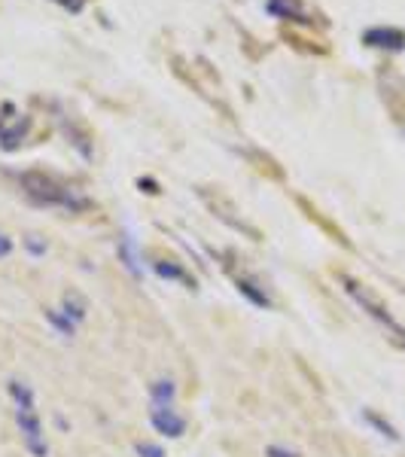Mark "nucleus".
Listing matches in <instances>:
<instances>
[{"label": "nucleus", "instance_id": "1", "mask_svg": "<svg viewBox=\"0 0 405 457\" xmlns=\"http://www.w3.org/2000/svg\"><path fill=\"white\" fill-rule=\"evenodd\" d=\"M19 187L25 198L37 208H58V211H68V213H79L92 208V198L83 195L79 189H73L70 183H64L62 177L49 174V171H21L19 174Z\"/></svg>", "mask_w": 405, "mask_h": 457}, {"label": "nucleus", "instance_id": "2", "mask_svg": "<svg viewBox=\"0 0 405 457\" xmlns=\"http://www.w3.org/2000/svg\"><path fill=\"white\" fill-rule=\"evenodd\" d=\"M10 396H12V415H16L19 436L25 442V448L31 452V457H49V439L43 430L40 411L34 403V390L21 381H10Z\"/></svg>", "mask_w": 405, "mask_h": 457}, {"label": "nucleus", "instance_id": "3", "mask_svg": "<svg viewBox=\"0 0 405 457\" xmlns=\"http://www.w3.org/2000/svg\"><path fill=\"white\" fill-rule=\"evenodd\" d=\"M342 284H344V290H348V293H351V296H353V299H357V302H360V305H363V308H366V312H369V314L375 317V320H381V323H384V327H390V329H393V333H396V336H402V338H405V333H402V327H400V323H396V320H393V317H390V312H387V308H384V305H381V299H378V296H375V293L369 290V287L357 284V281H353V278H348V275H342Z\"/></svg>", "mask_w": 405, "mask_h": 457}, {"label": "nucleus", "instance_id": "4", "mask_svg": "<svg viewBox=\"0 0 405 457\" xmlns=\"http://www.w3.org/2000/svg\"><path fill=\"white\" fill-rule=\"evenodd\" d=\"M198 195L204 198V204L213 211V217L217 220H223L226 226L229 228H235V232H244V235H250L253 241H260L262 235H260V228H253L250 223H244V220L238 217V211L232 208V202H226L223 195H213V193H208V189H198Z\"/></svg>", "mask_w": 405, "mask_h": 457}, {"label": "nucleus", "instance_id": "5", "mask_svg": "<svg viewBox=\"0 0 405 457\" xmlns=\"http://www.w3.org/2000/svg\"><path fill=\"white\" fill-rule=\"evenodd\" d=\"M150 424L156 427V433L168 439H180L186 433V418L174 409V405H153L150 409Z\"/></svg>", "mask_w": 405, "mask_h": 457}, {"label": "nucleus", "instance_id": "6", "mask_svg": "<svg viewBox=\"0 0 405 457\" xmlns=\"http://www.w3.org/2000/svg\"><path fill=\"white\" fill-rule=\"evenodd\" d=\"M363 43L372 49H387V53H402L405 49V31L402 28H369V31H363Z\"/></svg>", "mask_w": 405, "mask_h": 457}, {"label": "nucleus", "instance_id": "7", "mask_svg": "<svg viewBox=\"0 0 405 457\" xmlns=\"http://www.w3.org/2000/svg\"><path fill=\"white\" fill-rule=\"evenodd\" d=\"M232 281L235 287H238V293L244 296L250 305H256V308H271V296L265 293V287L256 281V278H250V275H232Z\"/></svg>", "mask_w": 405, "mask_h": 457}, {"label": "nucleus", "instance_id": "8", "mask_svg": "<svg viewBox=\"0 0 405 457\" xmlns=\"http://www.w3.org/2000/svg\"><path fill=\"white\" fill-rule=\"evenodd\" d=\"M120 262L125 265V269H128L131 278H141L144 275V256H141V250H137L135 235H128V232H125L122 238H120Z\"/></svg>", "mask_w": 405, "mask_h": 457}, {"label": "nucleus", "instance_id": "9", "mask_svg": "<svg viewBox=\"0 0 405 457\" xmlns=\"http://www.w3.org/2000/svg\"><path fill=\"white\" fill-rule=\"evenodd\" d=\"M153 271H156L159 278H165V281L186 284L189 290H193V287H195V278L189 275V271L183 269L180 262H174V260H156V262H153Z\"/></svg>", "mask_w": 405, "mask_h": 457}, {"label": "nucleus", "instance_id": "10", "mask_svg": "<svg viewBox=\"0 0 405 457\" xmlns=\"http://www.w3.org/2000/svg\"><path fill=\"white\" fill-rule=\"evenodd\" d=\"M62 312L68 314L73 323H83L86 314H88V302L79 296L77 290H70V293H64V296H62Z\"/></svg>", "mask_w": 405, "mask_h": 457}, {"label": "nucleus", "instance_id": "11", "mask_svg": "<svg viewBox=\"0 0 405 457\" xmlns=\"http://www.w3.org/2000/svg\"><path fill=\"white\" fill-rule=\"evenodd\" d=\"M177 385L171 378H159L156 385H150V403L153 405H174Z\"/></svg>", "mask_w": 405, "mask_h": 457}, {"label": "nucleus", "instance_id": "12", "mask_svg": "<svg viewBox=\"0 0 405 457\" xmlns=\"http://www.w3.org/2000/svg\"><path fill=\"white\" fill-rule=\"evenodd\" d=\"M265 10L271 12V16H277V19H296V21H305V16H302V10L293 0H269L265 4Z\"/></svg>", "mask_w": 405, "mask_h": 457}, {"label": "nucleus", "instance_id": "13", "mask_svg": "<svg viewBox=\"0 0 405 457\" xmlns=\"http://www.w3.org/2000/svg\"><path fill=\"white\" fill-rule=\"evenodd\" d=\"M46 320L53 323V327H55L64 338H70L73 333H77V323H73L70 317L62 312V308H46Z\"/></svg>", "mask_w": 405, "mask_h": 457}, {"label": "nucleus", "instance_id": "14", "mask_svg": "<svg viewBox=\"0 0 405 457\" xmlns=\"http://www.w3.org/2000/svg\"><path fill=\"white\" fill-rule=\"evenodd\" d=\"M137 454L141 457H165V448L156 445V442H137Z\"/></svg>", "mask_w": 405, "mask_h": 457}, {"label": "nucleus", "instance_id": "15", "mask_svg": "<svg viewBox=\"0 0 405 457\" xmlns=\"http://www.w3.org/2000/svg\"><path fill=\"white\" fill-rule=\"evenodd\" d=\"M25 245H28V250H31V256H43V253H46V241H40V235H28Z\"/></svg>", "mask_w": 405, "mask_h": 457}, {"label": "nucleus", "instance_id": "16", "mask_svg": "<svg viewBox=\"0 0 405 457\" xmlns=\"http://www.w3.org/2000/svg\"><path fill=\"white\" fill-rule=\"evenodd\" d=\"M265 457H299V452H293L286 445H269L265 448Z\"/></svg>", "mask_w": 405, "mask_h": 457}, {"label": "nucleus", "instance_id": "17", "mask_svg": "<svg viewBox=\"0 0 405 457\" xmlns=\"http://www.w3.org/2000/svg\"><path fill=\"white\" fill-rule=\"evenodd\" d=\"M366 421H369V424H375V427H378V430H381V433H384V436H390V439H396L393 427H390V424H384V421H381V418H378V415H366Z\"/></svg>", "mask_w": 405, "mask_h": 457}, {"label": "nucleus", "instance_id": "18", "mask_svg": "<svg viewBox=\"0 0 405 457\" xmlns=\"http://www.w3.org/2000/svg\"><path fill=\"white\" fill-rule=\"evenodd\" d=\"M55 4H58V6H64V10L73 12V16L86 10V0H55Z\"/></svg>", "mask_w": 405, "mask_h": 457}, {"label": "nucleus", "instance_id": "19", "mask_svg": "<svg viewBox=\"0 0 405 457\" xmlns=\"http://www.w3.org/2000/svg\"><path fill=\"white\" fill-rule=\"evenodd\" d=\"M10 253H12V238H6V235L0 232V260H6Z\"/></svg>", "mask_w": 405, "mask_h": 457}]
</instances>
